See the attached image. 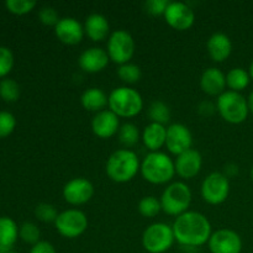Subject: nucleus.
I'll return each instance as SVG.
<instances>
[{
  "mask_svg": "<svg viewBox=\"0 0 253 253\" xmlns=\"http://www.w3.org/2000/svg\"><path fill=\"white\" fill-rule=\"evenodd\" d=\"M172 229L175 241L187 247H200L208 244L212 234L208 217L202 212L189 210L175 217Z\"/></svg>",
  "mask_w": 253,
  "mask_h": 253,
  "instance_id": "1",
  "label": "nucleus"
},
{
  "mask_svg": "<svg viewBox=\"0 0 253 253\" xmlns=\"http://www.w3.org/2000/svg\"><path fill=\"white\" fill-rule=\"evenodd\" d=\"M141 162L132 150L121 148L110 155L106 161L105 170L108 177L115 183H127L140 172Z\"/></svg>",
  "mask_w": 253,
  "mask_h": 253,
  "instance_id": "2",
  "label": "nucleus"
},
{
  "mask_svg": "<svg viewBox=\"0 0 253 253\" xmlns=\"http://www.w3.org/2000/svg\"><path fill=\"white\" fill-rule=\"evenodd\" d=\"M140 172L143 179L151 184H166L175 174L174 161L161 151L150 152L141 162Z\"/></svg>",
  "mask_w": 253,
  "mask_h": 253,
  "instance_id": "3",
  "label": "nucleus"
},
{
  "mask_svg": "<svg viewBox=\"0 0 253 253\" xmlns=\"http://www.w3.org/2000/svg\"><path fill=\"white\" fill-rule=\"evenodd\" d=\"M109 109L119 118H133L143 109V99L136 89L119 86L109 94Z\"/></svg>",
  "mask_w": 253,
  "mask_h": 253,
  "instance_id": "4",
  "label": "nucleus"
},
{
  "mask_svg": "<svg viewBox=\"0 0 253 253\" xmlns=\"http://www.w3.org/2000/svg\"><path fill=\"white\" fill-rule=\"evenodd\" d=\"M192 190L184 182H173L161 195L162 210L167 215L178 217L188 211L192 203Z\"/></svg>",
  "mask_w": 253,
  "mask_h": 253,
  "instance_id": "5",
  "label": "nucleus"
},
{
  "mask_svg": "<svg viewBox=\"0 0 253 253\" xmlns=\"http://www.w3.org/2000/svg\"><path fill=\"white\" fill-rule=\"evenodd\" d=\"M216 109L225 121L234 125L244 123L250 113L247 99L241 93L232 90H225L217 96Z\"/></svg>",
  "mask_w": 253,
  "mask_h": 253,
  "instance_id": "6",
  "label": "nucleus"
},
{
  "mask_svg": "<svg viewBox=\"0 0 253 253\" xmlns=\"http://www.w3.org/2000/svg\"><path fill=\"white\" fill-rule=\"evenodd\" d=\"M172 226L165 222L150 225L142 234V246L148 253H165L174 244Z\"/></svg>",
  "mask_w": 253,
  "mask_h": 253,
  "instance_id": "7",
  "label": "nucleus"
},
{
  "mask_svg": "<svg viewBox=\"0 0 253 253\" xmlns=\"http://www.w3.org/2000/svg\"><path fill=\"white\" fill-rule=\"evenodd\" d=\"M108 54L114 63L125 64L131 61L135 54V41L126 30H115L108 39Z\"/></svg>",
  "mask_w": 253,
  "mask_h": 253,
  "instance_id": "8",
  "label": "nucleus"
},
{
  "mask_svg": "<svg viewBox=\"0 0 253 253\" xmlns=\"http://www.w3.org/2000/svg\"><path fill=\"white\" fill-rule=\"evenodd\" d=\"M88 217L82 210L68 209L59 212L54 221L57 232L66 239H77L88 229Z\"/></svg>",
  "mask_w": 253,
  "mask_h": 253,
  "instance_id": "9",
  "label": "nucleus"
},
{
  "mask_svg": "<svg viewBox=\"0 0 253 253\" xmlns=\"http://www.w3.org/2000/svg\"><path fill=\"white\" fill-rule=\"evenodd\" d=\"M202 198L210 205H220L227 199L230 180L224 173L212 172L203 180L200 188Z\"/></svg>",
  "mask_w": 253,
  "mask_h": 253,
  "instance_id": "10",
  "label": "nucleus"
},
{
  "mask_svg": "<svg viewBox=\"0 0 253 253\" xmlns=\"http://www.w3.org/2000/svg\"><path fill=\"white\" fill-rule=\"evenodd\" d=\"M163 16L166 22L178 31L189 30L195 21L194 10L183 1H169Z\"/></svg>",
  "mask_w": 253,
  "mask_h": 253,
  "instance_id": "11",
  "label": "nucleus"
},
{
  "mask_svg": "<svg viewBox=\"0 0 253 253\" xmlns=\"http://www.w3.org/2000/svg\"><path fill=\"white\" fill-rule=\"evenodd\" d=\"M62 194L68 204L78 207L90 202L94 195V185L86 178L77 177L64 184Z\"/></svg>",
  "mask_w": 253,
  "mask_h": 253,
  "instance_id": "12",
  "label": "nucleus"
},
{
  "mask_svg": "<svg viewBox=\"0 0 253 253\" xmlns=\"http://www.w3.org/2000/svg\"><path fill=\"white\" fill-rule=\"evenodd\" d=\"M208 247L211 253H241L242 240L234 230L219 229L211 234Z\"/></svg>",
  "mask_w": 253,
  "mask_h": 253,
  "instance_id": "13",
  "label": "nucleus"
},
{
  "mask_svg": "<svg viewBox=\"0 0 253 253\" xmlns=\"http://www.w3.org/2000/svg\"><path fill=\"white\" fill-rule=\"evenodd\" d=\"M193 146V135L189 128L183 124H172L167 127L166 147L175 156L182 155Z\"/></svg>",
  "mask_w": 253,
  "mask_h": 253,
  "instance_id": "14",
  "label": "nucleus"
},
{
  "mask_svg": "<svg viewBox=\"0 0 253 253\" xmlns=\"http://www.w3.org/2000/svg\"><path fill=\"white\" fill-rule=\"evenodd\" d=\"M175 173L182 179H192L197 177L203 167V157L199 151L190 148L182 155L177 156L174 161Z\"/></svg>",
  "mask_w": 253,
  "mask_h": 253,
  "instance_id": "15",
  "label": "nucleus"
},
{
  "mask_svg": "<svg viewBox=\"0 0 253 253\" xmlns=\"http://www.w3.org/2000/svg\"><path fill=\"white\" fill-rule=\"evenodd\" d=\"M84 25L74 17H62L54 26V35L64 44H78L84 37Z\"/></svg>",
  "mask_w": 253,
  "mask_h": 253,
  "instance_id": "16",
  "label": "nucleus"
},
{
  "mask_svg": "<svg viewBox=\"0 0 253 253\" xmlns=\"http://www.w3.org/2000/svg\"><path fill=\"white\" fill-rule=\"evenodd\" d=\"M91 130L94 135L100 138H110L120 130V120L110 109L96 113L91 120Z\"/></svg>",
  "mask_w": 253,
  "mask_h": 253,
  "instance_id": "17",
  "label": "nucleus"
},
{
  "mask_svg": "<svg viewBox=\"0 0 253 253\" xmlns=\"http://www.w3.org/2000/svg\"><path fill=\"white\" fill-rule=\"evenodd\" d=\"M109 54L100 47H90L81 53L78 59L79 67L88 73H98L104 71L109 64Z\"/></svg>",
  "mask_w": 253,
  "mask_h": 253,
  "instance_id": "18",
  "label": "nucleus"
},
{
  "mask_svg": "<svg viewBox=\"0 0 253 253\" xmlns=\"http://www.w3.org/2000/svg\"><path fill=\"white\" fill-rule=\"evenodd\" d=\"M226 76L219 68H208L200 77V88L210 96H220L226 88Z\"/></svg>",
  "mask_w": 253,
  "mask_h": 253,
  "instance_id": "19",
  "label": "nucleus"
},
{
  "mask_svg": "<svg viewBox=\"0 0 253 253\" xmlns=\"http://www.w3.org/2000/svg\"><path fill=\"white\" fill-rule=\"evenodd\" d=\"M207 49L210 58L214 62H224L230 57L232 52V42L226 34L215 32L209 37L207 42Z\"/></svg>",
  "mask_w": 253,
  "mask_h": 253,
  "instance_id": "20",
  "label": "nucleus"
},
{
  "mask_svg": "<svg viewBox=\"0 0 253 253\" xmlns=\"http://www.w3.org/2000/svg\"><path fill=\"white\" fill-rule=\"evenodd\" d=\"M84 32L91 41L100 42L110 36V25L104 15L93 12L86 16L84 22Z\"/></svg>",
  "mask_w": 253,
  "mask_h": 253,
  "instance_id": "21",
  "label": "nucleus"
},
{
  "mask_svg": "<svg viewBox=\"0 0 253 253\" xmlns=\"http://www.w3.org/2000/svg\"><path fill=\"white\" fill-rule=\"evenodd\" d=\"M166 138H167V127L156 123H150L146 125L141 135L143 145L150 150V152H158L163 146H166Z\"/></svg>",
  "mask_w": 253,
  "mask_h": 253,
  "instance_id": "22",
  "label": "nucleus"
},
{
  "mask_svg": "<svg viewBox=\"0 0 253 253\" xmlns=\"http://www.w3.org/2000/svg\"><path fill=\"white\" fill-rule=\"evenodd\" d=\"M81 103L85 110L100 113L109 105V95L100 88H89L82 94Z\"/></svg>",
  "mask_w": 253,
  "mask_h": 253,
  "instance_id": "23",
  "label": "nucleus"
},
{
  "mask_svg": "<svg viewBox=\"0 0 253 253\" xmlns=\"http://www.w3.org/2000/svg\"><path fill=\"white\" fill-rule=\"evenodd\" d=\"M19 237V227L9 216L0 217V246L11 250Z\"/></svg>",
  "mask_w": 253,
  "mask_h": 253,
  "instance_id": "24",
  "label": "nucleus"
},
{
  "mask_svg": "<svg viewBox=\"0 0 253 253\" xmlns=\"http://www.w3.org/2000/svg\"><path fill=\"white\" fill-rule=\"evenodd\" d=\"M250 81H251V77H250L249 72L240 67L230 69L226 74V85L229 86L230 90L237 91V93L246 89L249 86Z\"/></svg>",
  "mask_w": 253,
  "mask_h": 253,
  "instance_id": "25",
  "label": "nucleus"
},
{
  "mask_svg": "<svg viewBox=\"0 0 253 253\" xmlns=\"http://www.w3.org/2000/svg\"><path fill=\"white\" fill-rule=\"evenodd\" d=\"M170 109L169 106L162 100H155L150 104L148 106V118H150L151 123L161 124L165 125L169 123L170 120Z\"/></svg>",
  "mask_w": 253,
  "mask_h": 253,
  "instance_id": "26",
  "label": "nucleus"
},
{
  "mask_svg": "<svg viewBox=\"0 0 253 253\" xmlns=\"http://www.w3.org/2000/svg\"><path fill=\"white\" fill-rule=\"evenodd\" d=\"M118 136L121 145L128 150L137 145L140 141V131H138L137 126L132 123H126L121 125Z\"/></svg>",
  "mask_w": 253,
  "mask_h": 253,
  "instance_id": "27",
  "label": "nucleus"
},
{
  "mask_svg": "<svg viewBox=\"0 0 253 253\" xmlns=\"http://www.w3.org/2000/svg\"><path fill=\"white\" fill-rule=\"evenodd\" d=\"M118 77L126 84H135L142 77V72L137 64H133L131 62L125 64H121L118 68Z\"/></svg>",
  "mask_w": 253,
  "mask_h": 253,
  "instance_id": "28",
  "label": "nucleus"
},
{
  "mask_svg": "<svg viewBox=\"0 0 253 253\" xmlns=\"http://www.w3.org/2000/svg\"><path fill=\"white\" fill-rule=\"evenodd\" d=\"M138 212L142 215L143 217H155L162 210V205H161V200L157 199L156 197L148 195V197L142 198L138 203Z\"/></svg>",
  "mask_w": 253,
  "mask_h": 253,
  "instance_id": "29",
  "label": "nucleus"
},
{
  "mask_svg": "<svg viewBox=\"0 0 253 253\" xmlns=\"http://www.w3.org/2000/svg\"><path fill=\"white\" fill-rule=\"evenodd\" d=\"M19 236L22 241L34 246L37 242H40L41 231H40L39 226L36 224L26 221L19 227Z\"/></svg>",
  "mask_w": 253,
  "mask_h": 253,
  "instance_id": "30",
  "label": "nucleus"
},
{
  "mask_svg": "<svg viewBox=\"0 0 253 253\" xmlns=\"http://www.w3.org/2000/svg\"><path fill=\"white\" fill-rule=\"evenodd\" d=\"M0 96L5 101H16L20 96V85L11 78H4L0 82Z\"/></svg>",
  "mask_w": 253,
  "mask_h": 253,
  "instance_id": "31",
  "label": "nucleus"
},
{
  "mask_svg": "<svg viewBox=\"0 0 253 253\" xmlns=\"http://www.w3.org/2000/svg\"><path fill=\"white\" fill-rule=\"evenodd\" d=\"M59 212L57 211L56 207L48 203H40L35 208V216L42 222H54Z\"/></svg>",
  "mask_w": 253,
  "mask_h": 253,
  "instance_id": "32",
  "label": "nucleus"
},
{
  "mask_svg": "<svg viewBox=\"0 0 253 253\" xmlns=\"http://www.w3.org/2000/svg\"><path fill=\"white\" fill-rule=\"evenodd\" d=\"M5 5L12 14L24 15L36 6V1L35 0H6Z\"/></svg>",
  "mask_w": 253,
  "mask_h": 253,
  "instance_id": "33",
  "label": "nucleus"
},
{
  "mask_svg": "<svg viewBox=\"0 0 253 253\" xmlns=\"http://www.w3.org/2000/svg\"><path fill=\"white\" fill-rule=\"evenodd\" d=\"M16 119L9 111H0V138L6 137L14 131Z\"/></svg>",
  "mask_w": 253,
  "mask_h": 253,
  "instance_id": "34",
  "label": "nucleus"
},
{
  "mask_svg": "<svg viewBox=\"0 0 253 253\" xmlns=\"http://www.w3.org/2000/svg\"><path fill=\"white\" fill-rule=\"evenodd\" d=\"M14 66V54L11 49L0 46V77H5Z\"/></svg>",
  "mask_w": 253,
  "mask_h": 253,
  "instance_id": "35",
  "label": "nucleus"
},
{
  "mask_svg": "<svg viewBox=\"0 0 253 253\" xmlns=\"http://www.w3.org/2000/svg\"><path fill=\"white\" fill-rule=\"evenodd\" d=\"M39 19L43 25L54 27L57 24H58V21L61 20V17H59L58 12H57V10L54 9V7L43 6L40 9Z\"/></svg>",
  "mask_w": 253,
  "mask_h": 253,
  "instance_id": "36",
  "label": "nucleus"
},
{
  "mask_svg": "<svg viewBox=\"0 0 253 253\" xmlns=\"http://www.w3.org/2000/svg\"><path fill=\"white\" fill-rule=\"evenodd\" d=\"M168 4H169L168 0H147L145 1V10L153 16H160L165 15Z\"/></svg>",
  "mask_w": 253,
  "mask_h": 253,
  "instance_id": "37",
  "label": "nucleus"
},
{
  "mask_svg": "<svg viewBox=\"0 0 253 253\" xmlns=\"http://www.w3.org/2000/svg\"><path fill=\"white\" fill-rule=\"evenodd\" d=\"M30 253H57V251L48 241H40L31 247Z\"/></svg>",
  "mask_w": 253,
  "mask_h": 253,
  "instance_id": "38",
  "label": "nucleus"
},
{
  "mask_svg": "<svg viewBox=\"0 0 253 253\" xmlns=\"http://www.w3.org/2000/svg\"><path fill=\"white\" fill-rule=\"evenodd\" d=\"M216 110V105H214V104L209 100L202 101V103L199 104V106H198V113L202 116H204V118H209V116L214 115Z\"/></svg>",
  "mask_w": 253,
  "mask_h": 253,
  "instance_id": "39",
  "label": "nucleus"
},
{
  "mask_svg": "<svg viewBox=\"0 0 253 253\" xmlns=\"http://www.w3.org/2000/svg\"><path fill=\"white\" fill-rule=\"evenodd\" d=\"M237 172H239V167H237L236 165H234V163H229V165L225 166V173L224 174L226 175L227 178L232 177V175L237 174Z\"/></svg>",
  "mask_w": 253,
  "mask_h": 253,
  "instance_id": "40",
  "label": "nucleus"
},
{
  "mask_svg": "<svg viewBox=\"0 0 253 253\" xmlns=\"http://www.w3.org/2000/svg\"><path fill=\"white\" fill-rule=\"evenodd\" d=\"M247 104H249V109L250 111L253 114V90L251 91V94L249 95V98H247Z\"/></svg>",
  "mask_w": 253,
  "mask_h": 253,
  "instance_id": "41",
  "label": "nucleus"
},
{
  "mask_svg": "<svg viewBox=\"0 0 253 253\" xmlns=\"http://www.w3.org/2000/svg\"><path fill=\"white\" fill-rule=\"evenodd\" d=\"M249 73H250V77H251V79L253 81V61L251 62V64H250V71H249Z\"/></svg>",
  "mask_w": 253,
  "mask_h": 253,
  "instance_id": "42",
  "label": "nucleus"
},
{
  "mask_svg": "<svg viewBox=\"0 0 253 253\" xmlns=\"http://www.w3.org/2000/svg\"><path fill=\"white\" fill-rule=\"evenodd\" d=\"M251 178H252V180H253V167H252V169H251Z\"/></svg>",
  "mask_w": 253,
  "mask_h": 253,
  "instance_id": "43",
  "label": "nucleus"
},
{
  "mask_svg": "<svg viewBox=\"0 0 253 253\" xmlns=\"http://www.w3.org/2000/svg\"><path fill=\"white\" fill-rule=\"evenodd\" d=\"M9 253H17V252H14V251H11V252H9Z\"/></svg>",
  "mask_w": 253,
  "mask_h": 253,
  "instance_id": "44",
  "label": "nucleus"
}]
</instances>
